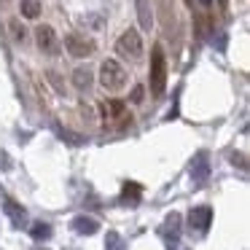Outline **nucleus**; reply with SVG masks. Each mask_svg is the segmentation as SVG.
Masks as SVG:
<instances>
[{
    "label": "nucleus",
    "instance_id": "f03ea898",
    "mask_svg": "<svg viewBox=\"0 0 250 250\" xmlns=\"http://www.w3.org/2000/svg\"><path fill=\"white\" fill-rule=\"evenodd\" d=\"M164 86H167V60H164L162 46H153V51H151V92L156 97H162Z\"/></svg>",
    "mask_w": 250,
    "mask_h": 250
},
{
    "label": "nucleus",
    "instance_id": "9d476101",
    "mask_svg": "<svg viewBox=\"0 0 250 250\" xmlns=\"http://www.w3.org/2000/svg\"><path fill=\"white\" fill-rule=\"evenodd\" d=\"M137 6V22H140L143 30L153 27V11H151V0H135Z\"/></svg>",
    "mask_w": 250,
    "mask_h": 250
},
{
    "label": "nucleus",
    "instance_id": "4468645a",
    "mask_svg": "<svg viewBox=\"0 0 250 250\" xmlns=\"http://www.w3.org/2000/svg\"><path fill=\"white\" fill-rule=\"evenodd\" d=\"M8 30H11V38L17 41V43H19V41H24V35H27L19 19H11V22H8Z\"/></svg>",
    "mask_w": 250,
    "mask_h": 250
},
{
    "label": "nucleus",
    "instance_id": "412c9836",
    "mask_svg": "<svg viewBox=\"0 0 250 250\" xmlns=\"http://www.w3.org/2000/svg\"><path fill=\"white\" fill-rule=\"evenodd\" d=\"M175 250H188V248H175Z\"/></svg>",
    "mask_w": 250,
    "mask_h": 250
},
{
    "label": "nucleus",
    "instance_id": "aec40b11",
    "mask_svg": "<svg viewBox=\"0 0 250 250\" xmlns=\"http://www.w3.org/2000/svg\"><path fill=\"white\" fill-rule=\"evenodd\" d=\"M199 3H202L205 8H207V6H212V0H199Z\"/></svg>",
    "mask_w": 250,
    "mask_h": 250
},
{
    "label": "nucleus",
    "instance_id": "39448f33",
    "mask_svg": "<svg viewBox=\"0 0 250 250\" xmlns=\"http://www.w3.org/2000/svg\"><path fill=\"white\" fill-rule=\"evenodd\" d=\"M35 43H38V49L43 51L46 57L60 54V38H57L54 27H49V24H41V27L35 30Z\"/></svg>",
    "mask_w": 250,
    "mask_h": 250
},
{
    "label": "nucleus",
    "instance_id": "0eeeda50",
    "mask_svg": "<svg viewBox=\"0 0 250 250\" xmlns=\"http://www.w3.org/2000/svg\"><path fill=\"white\" fill-rule=\"evenodd\" d=\"M210 156H207L205 151H199L194 156V162H191V178H194V183H205L207 178H210Z\"/></svg>",
    "mask_w": 250,
    "mask_h": 250
},
{
    "label": "nucleus",
    "instance_id": "1a4fd4ad",
    "mask_svg": "<svg viewBox=\"0 0 250 250\" xmlns=\"http://www.w3.org/2000/svg\"><path fill=\"white\" fill-rule=\"evenodd\" d=\"M92 83H94V76H92L89 67H76V70H73V86H76L78 92H89Z\"/></svg>",
    "mask_w": 250,
    "mask_h": 250
},
{
    "label": "nucleus",
    "instance_id": "423d86ee",
    "mask_svg": "<svg viewBox=\"0 0 250 250\" xmlns=\"http://www.w3.org/2000/svg\"><path fill=\"white\" fill-rule=\"evenodd\" d=\"M210 221H212V210L207 205H199L188 212V226L196 229V231H207V229H210Z\"/></svg>",
    "mask_w": 250,
    "mask_h": 250
},
{
    "label": "nucleus",
    "instance_id": "f8f14e48",
    "mask_svg": "<svg viewBox=\"0 0 250 250\" xmlns=\"http://www.w3.org/2000/svg\"><path fill=\"white\" fill-rule=\"evenodd\" d=\"M19 11L24 19H38L41 17V0H22L19 3Z\"/></svg>",
    "mask_w": 250,
    "mask_h": 250
},
{
    "label": "nucleus",
    "instance_id": "a211bd4d",
    "mask_svg": "<svg viewBox=\"0 0 250 250\" xmlns=\"http://www.w3.org/2000/svg\"><path fill=\"white\" fill-rule=\"evenodd\" d=\"M132 103H143V86H135V92H132Z\"/></svg>",
    "mask_w": 250,
    "mask_h": 250
},
{
    "label": "nucleus",
    "instance_id": "4be33fe9",
    "mask_svg": "<svg viewBox=\"0 0 250 250\" xmlns=\"http://www.w3.org/2000/svg\"><path fill=\"white\" fill-rule=\"evenodd\" d=\"M186 3H194V0H186Z\"/></svg>",
    "mask_w": 250,
    "mask_h": 250
},
{
    "label": "nucleus",
    "instance_id": "6ab92c4d",
    "mask_svg": "<svg viewBox=\"0 0 250 250\" xmlns=\"http://www.w3.org/2000/svg\"><path fill=\"white\" fill-rule=\"evenodd\" d=\"M231 162H234V167H248V164H245V156H237V153H234V156H231Z\"/></svg>",
    "mask_w": 250,
    "mask_h": 250
},
{
    "label": "nucleus",
    "instance_id": "dca6fc26",
    "mask_svg": "<svg viewBox=\"0 0 250 250\" xmlns=\"http://www.w3.org/2000/svg\"><path fill=\"white\" fill-rule=\"evenodd\" d=\"M129 196H132V199H140V188H137V183H126L124 186V199H129Z\"/></svg>",
    "mask_w": 250,
    "mask_h": 250
},
{
    "label": "nucleus",
    "instance_id": "f3484780",
    "mask_svg": "<svg viewBox=\"0 0 250 250\" xmlns=\"http://www.w3.org/2000/svg\"><path fill=\"white\" fill-rule=\"evenodd\" d=\"M105 245H110V250H116L119 248V234H108V242Z\"/></svg>",
    "mask_w": 250,
    "mask_h": 250
},
{
    "label": "nucleus",
    "instance_id": "f257e3e1",
    "mask_svg": "<svg viewBox=\"0 0 250 250\" xmlns=\"http://www.w3.org/2000/svg\"><path fill=\"white\" fill-rule=\"evenodd\" d=\"M100 83L105 92H121L126 86V70L116 60H105L100 65Z\"/></svg>",
    "mask_w": 250,
    "mask_h": 250
},
{
    "label": "nucleus",
    "instance_id": "20e7f679",
    "mask_svg": "<svg viewBox=\"0 0 250 250\" xmlns=\"http://www.w3.org/2000/svg\"><path fill=\"white\" fill-rule=\"evenodd\" d=\"M65 49H67V54L76 57V60H86V57L94 54V41L86 38V35L70 33V35H65Z\"/></svg>",
    "mask_w": 250,
    "mask_h": 250
},
{
    "label": "nucleus",
    "instance_id": "2eb2a0df",
    "mask_svg": "<svg viewBox=\"0 0 250 250\" xmlns=\"http://www.w3.org/2000/svg\"><path fill=\"white\" fill-rule=\"evenodd\" d=\"M105 116H124V103H119V100H108V105H105Z\"/></svg>",
    "mask_w": 250,
    "mask_h": 250
},
{
    "label": "nucleus",
    "instance_id": "6e6552de",
    "mask_svg": "<svg viewBox=\"0 0 250 250\" xmlns=\"http://www.w3.org/2000/svg\"><path fill=\"white\" fill-rule=\"evenodd\" d=\"M70 229L76 234H81V237H92V234H97L100 223L94 221V218H86V215H76L70 221Z\"/></svg>",
    "mask_w": 250,
    "mask_h": 250
},
{
    "label": "nucleus",
    "instance_id": "5701e85b",
    "mask_svg": "<svg viewBox=\"0 0 250 250\" xmlns=\"http://www.w3.org/2000/svg\"><path fill=\"white\" fill-rule=\"evenodd\" d=\"M3 3H6V0H3Z\"/></svg>",
    "mask_w": 250,
    "mask_h": 250
},
{
    "label": "nucleus",
    "instance_id": "9b49d317",
    "mask_svg": "<svg viewBox=\"0 0 250 250\" xmlns=\"http://www.w3.org/2000/svg\"><path fill=\"white\" fill-rule=\"evenodd\" d=\"M3 210H6V215L11 218V223H14L17 229H22V226H24V221H27V212H24L22 207L17 205V202H11V199H8L6 205H3Z\"/></svg>",
    "mask_w": 250,
    "mask_h": 250
},
{
    "label": "nucleus",
    "instance_id": "7ed1b4c3",
    "mask_svg": "<svg viewBox=\"0 0 250 250\" xmlns=\"http://www.w3.org/2000/svg\"><path fill=\"white\" fill-rule=\"evenodd\" d=\"M116 54L124 57V60H132L137 62L143 57V38L137 30H124V33L119 35V41H116Z\"/></svg>",
    "mask_w": 250,
    "mask_h": 250
},
{
    "label": "nucleus",
    "instance_id": "ddd939ff",
    "mask_svg": "<svg viewBox=\"0 0 250 250\" xmlns=\"http://www.w3.org/2000/svg\"><path fill=\"white\" fill-rule=\"evenodd\" d=\"M30 237H33V239H38V242H41V239H49L51 237V226H49V223H33V229H30Z\"/></svg>",
    "mask_w": 250,
    "mask_h": 250
}]
</instances>
